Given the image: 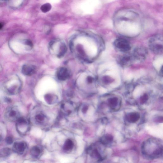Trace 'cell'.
<instances>
[{"instance_id": "cell-16", "label": "cell", "mask_w": 163, "mask_h": 163, "mask_svg": "<svg viewBox=\"0 0 163 163\" xmlns=\"http://www.w3.org/2000/svg\"><path fill=\"white\" fill-rule=\"evenodd\" d=\"M41 152V151L40 148L37 146L33 147L30 151L31 155L35 158H38L40 155Z\"/></svg>"}, {"instance_id": "cell-15", "label": "cell", "mask_w": 163, "mask_h": 163, "mask_svg": "<svg viewBox=\"0 0 163 163\" xmlns=\"http://www.w3.org/2000/svg\"><path fill=\"white\" fill-rule=\"evenodd\" d=\"M74 145L72 141L70 139H68L66 141L63 145V149L66 151L71 150L73 149Z\"/></svg>"}, {"instance_id": "cell-24", "label": "cell", "mask_w": 163, "mask_h": 163, "mask_svg": "<svg viewBox=\"0 0 163 163\" xmlns=\"http://www.w3.org/2000/svg\"><path fill=\"white\" fill-rule=\"evenodd\" d=\"M3 25L2 23H0V29H1L3 27Z\"/></svg>"}, {"instance_id": "cell-2", "label": "cell", "mask_w": 163, "mask_h": 163, "mask_svg": "<svg viewBox=\"0 0 163 163\" xmlns=\"http://www.w3.org/2000/svg\"><path fill=\"white\" fill-rule=\"evenodd\" d=\"M105 146L100 141L90 146L88 148V153L98 161H102L106 157Z\"/></svg>"}, {"instance_id": "cell-5", "label": "cell", "mask_w": 163, "mask_h": 163, "mask_svg": "<svg viewBox=\"0 0 163 163\" xmlns=\"http://www.w3.org/2000/svg\"><path fill=\"white\" fill-rule=\"evenodd\" d=\"M148 52L145 47L140 46L136 47L132 54L135 62H142L146 59Z\"/></svg>"}, {"instance_id": "cell-8", "label": "cell", "mask_w": 163, "mask_h": 163, "mask_svg": "<svg viewBox=\"0 0 163 163\" xmlns=\"http://www.w3.org/2000/svg\"><path fill=\"white\" fill-rule=\"evenodd\" d=\"M5 115L6 119L10 121H16L20 117V112L15 107L8 108L5 112Z\"/></svg>"}, {"instance_id": "cell-6", "label": "cell", "mask_w": 163, "mask_h": 163, "mask_svg": "<svg viewBox=\"0 0 163 163\" xmlns=\"http://www.w3.org/2000/svg\"><path fill=\"white\" fill-rule=\"evenodd\" d=\"M107 96V103L111 110L114 111L119 110L121 103L120 98L114 95H109Z\"/></svg>"}, {"instance_id": "cell-20", "label": "cell", "mask_w": 163, "mask_h": 163, "mask_svg": "<svg viewBox=\"0 0 163 163\" xmlns=\"http://www.w3.org/2000/svg\"><path fill=\"white\" fill-rule=\"evenodd\" d=\"M45 116L42 114H37L35 116V119L38 122H42L45 120Z\"/></svg>"}, {"instance_id": "cell-21", "label": "cell", "mask_w": 163, "mask_h": 163, "mask_svg": "<svg viewBox=\"0 0 163 163\" xmlns=\"http://www.w3.org/2000/svg\"><path fill=\"white\" fill-rule=\"evenodd\" d=\"M6 141L8 144H11L13 142V139L11 137H8L6 138Z\"/></svg>"}, {"instance_id": "cell-4", "label": "cell", "mask_w": 163, "mask_h": 163, "mask_svg": "<svg viewBox=\"0 0 163 163\" xmlns=\"http://www.w3.org/2000/svg\"><path fill=\"white\" fill-rule=\"evenodd\" d=\"M114 45L115 49L118 52L124 53L129 52L131 48L130 43L128 41L122 38L115 40Z\"/></svg>"}, {"instance_id": "cell-12", "label": "cell", "mask_w": 163, "mask_h": 163, "mask_svg": "<svg viewBox=\"0 0 163 163\" xmlns=\"http://www.w3.org/2000/svg\"><path fill=\"white\" fill-rule=\"evenodd\" d=\"M36 68L33 65L26 64L22 68V72L23 74L26 76H31L36 71Z\"/></svg>"}, {"instance_id": "cell-7", "label": "cell", "mask_w": 163, "mask_h": 163, "mask_svg": "<svg viewBox=\"0 0 163 163\" xmlns=\"http://www.w3.org/2000/svg\"><path fill=\"white\" fill-rule=\"evenodd\" d=\"M129 52L124 53L123 55L118 57V63L122 67L130 66L135 62L132 54Z\"/></svg>"}, {"instance_id": "cell-10", "label": "cell", "mask_w": 163, "mask_h": 163, "mask_svg": "<svg viewBox=\"0 0 163 163\" xmlns=\"http://www.w3.org/2000/svg\"><path fill=\"white\" fill-rule=\"evenodd\" d=\"M57 79L61 81H65L68 79L69 73L65 68L61 67L56 72Z\"/></svg>"}, {"instance_id": "cell-17", "label": "cell", "mask_w": 163, "mask_h": 163, "mask_svg": "<svg viewBox=\"0 0 163 163\" xmlns=\"http://www.w3.org/2000/svg\"><path fill=\"white\" fill-rule=\"evenodd\" d=\"M11 149L6 148L2 149L0 151V157H8L11 154Z\"/></svg>"}, {"instance_id": "cell-3", "label": "cell", "mask_w": 163, "mask_h": 163, "mask_svg": "<svg viewBox=\"0 0 163 163\" xmlns=\"http://www.w3.org/2000/svg\"><path fill=\"white\" fill-rule=\"evenodd\" d=\"M149 49L157 55H161L163 52V40L162 36L155 35L150 37L148 42Z\"/></svg>"}, {"instance_id": "cell-18", "label": "cell", "mask_w": 163, "mask_h": 163, "mask_svg": "<svg viewBox=\"0 0 163 163\" xmlns=\"http://www.w3.org/2000/svg\"><path fill=\"white\" fill-rule=\"evenodd\" d=\"M52 8V6L50 3H47L41 6L40 10L44 13L49 12Z\"/></svg>"}, {"instance_id": "cell-11", "label": "cell", "mask_w": 163, "mask_h": 163, "mask_svg": "<svg viewBox=\"0 0 163 163\" xmlns=\"http://www.w3.org/2000/svg\"><path fill=\"white\" fill-rule=\"evenodd\" d=\"M140 117V114L137 112H132L125 116V119L129 123H134L137 122Z\"/></svg>"}, {"instance_id": "cell-23", "label": "cell", "mask_w": 163, "mask_h": 163, "mask_svg": "<svg viewBox=\"0 0 163 163\" xmlns=\"http://www.w3.org/2000/svg\"><path fill=\"white\" fill-rule=\"evenodd\" d=\"M88 107L86 106H85L83 108V112L84 113H85L88 110Z\"/></svg>"}, {"instance_id": "cell-19", "label": "cell", "mask_w": 163, "mask_h": 163, "mask_svg": "<svg viewBox=\"0 0 163 163\" xmlns=\"http://www.w3.org/2000/svg\"><path fill=\"white\" fill-rule=\"evenodd\" d=\"M149 98V94L146 93H144L140 98V102L141 104H143L146 103Z\"/></svg>"}, {"instance_id": "cell-13", "label": "cell", "mask_w": 163, "mask_h": 163, "mask_svg": "<svg viewBox=\"0 0 163 163\" xmlns=\"http://www.w3.org/2000/svg\"><path fill=\"white\" fill-rule=\"evenodd\" d=\"M114 141V137L111 135L106 134L103 136L100 140V142L105 146L110 145Z\"/></svg>"}, {"instance_id": "cell-9", "label": "cell", "mask_w": 163, "mask_h": 163, "mask_svg": "<svg viewBox=\"0 0 163 163\" xmlns=\"http://www.w3.org/2000/svg\"><path fill=\"white\" fill-rule=\"evenodd\" d=\"M27 145L24 142H17L13 144V149L14 151L18 154H23L26 150Z\"/></svg>"}, {"instance_id": "cell-22", "label": "cell", "mask_w": 163, "mask_h": 163, "mask_svg": "<svg viewBox=\"0 0 163 163\" xmlns=\"http://www.w3.org/2000/svg\"><path fill=\"white\" fill-rule=\"evenodd\" d=\"M25 45L29 46L30 47H32L33 46V45L32 42L29 40H26L24 41Z\"/></svg>"}, {"instance_id": "cell-14", "label": "cell", "mask_w": 163, "mask_h": 163, "mask_svg": "<svg viewBox=\"0 0 163 163\" xmlns=\"http://www.w3.org/2000/svg\"><path fill=\"white\" fill-rule=\"evenodd\" d=\"M113 80L108 76H104L101 78L100 81L101 84L104 85H107L113 82Z\"/></svg>"}, {"instance_id": "cell-1", "label": "cell", "mask_w": 163, "mask_h": 163, "mask_svg": "<svg viewBox=\"0 0 163 163\" xmlns=\"http://www.w3.org/2000/svg\"><path fill=\"white\" fill-rule=\"evenodd\" d=\"M142 151L146 158L150 159L157 158L162 155V145L157 139H149L142 143Z\"/></svg>"}, {"instance_id": "cell-25", "label": "cell", "mask_w": 163, "mask_h": 163, "mask_svg": "<svg viewBox=\"0 0 163 163\" xmlns=\"http://www.w3.org/2000/svg\"><path fill=\"white\" fill-rule=\"evenodd\" d=\"M2 137L1 136V135H0V141H1V140H2Z\"/></svg>"}]
</instances>
